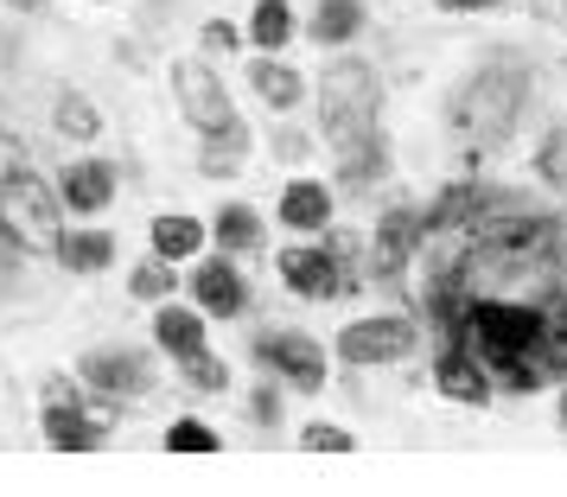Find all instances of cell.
Returning <instances> with one entry per match:
<instances>
[{"instance_id": "1", "label": "cell", "mask_w": 567, "mask_h": 497, "mask_svg": "<svg viewBox=\"0 0 567 497\" xmlns=\"http://www.w3.org/2000/svg\"><path fill=\"white\" fill-rule=\"evenodd\" d=\"M446 339L472 351L478 364L504 383V390L529 395L548 383V364H542V332H548V307H523V300H504V293H460L446 313Z\"/></svg>"}, {"instance_id": "2", "label": "cell", "mask_w": 567, "mask_h": 497, "mask_svg": "<svg viewBox=\"0 0 567 497\" xmlns=\"http://www.w3.org/2000/svg\"><path fill=\"white\" fill-rule=\"evenodd\" d=\"M377 103H383V83L370 77V64H358V58H338L319 77V122L338 147H351L377 128Z\"/></svg>"}, {"instance_id": "3", "label": "cell", "mask_w": 567, "mask_h": 497, "mask_svg": "<svg viewBox=\"0 0 567 497\" xmlns=\"http://www.w3.org/2000/svg\"><path fill=\"white\" fill-rule=\"evenodd\" d=\"M529 96V77L516 64H491L460 90V128H472L478 141H504L516 128V108Z\"/></svg>"}, {"instance_id": "4", "label": "cell", "mask_w": 567, "mask_h": 497, "mask_svg": "<svg viewBox=\"0 0 567 497\" xmlns=\"http://www.w3.org/2000/svg\"><path fill=\"white\" fill-rule=\"evenodd\" d=\"M0 224H7V236H13L20 249H32V256H58V242H64L58 191L45 179H32V173L0 185Z\"/></svg>"}, {"instance_id": "5", "label": "cell", "mask_w": 567, "mask_h": 497, "mask_svg": "<svg viewBox=\"0 0 567 497\" xmlns=\"http://www.w3.org/2000/svg\"><path fill=\"white\" fill-rule=\"evenodd\" d=\"M173 90H179L185 122H192L198 134H230V128H236L230 90L217 83V71H210V64H198V58H185V64H173Z\"/></svg>"}, {"instance_id": "6", "label": "cell", "mask_w": 567, "mask_h": 497, "mask_svg": "<svg viewBox=\"0 0 567 497\" xmlns=\"http://www.w3.org/2000/svg\"><path fill=\"white\" fill-rule=\"evenodd\" d=\"M414 344H421V325L414 319H358L338 332V358L344 364H402Z\"/></svg>"}, {"instance_id": "7", "label": "cell", "mask_w": 567, "mask_h": 497, "mask_svg": "<svg viewBox=\"0 0 567 497\" xmlns=\"http://www.w3.org/2000/svg\"><path fill=\"white\" fill-rule=\"evenodd\" d=\"M256 358L275 370V376H287L293 390H326V351H319L307 332H261Z\"/></svg>"}, {"instance_id": "8", "label": "cell", "mask_w": 567, "mask_h": 497, "mask_svg": "<svg viewBox=\"0 0 567 497\" xmlns=\"http://www.w3.org/2000/svg\"><path fill=\"white\" fill-rule=\"evenodd\" d=\"M344 256L338 249H281V281L293 293H307V300H332L344 288Z\"/></svg>"}, {"instance_id": "9", "label": "cell", "mask_w": 567, "mask_h": 497, "mask_svg": "<svg viewBox=\"0 0 567 497\" xmlns=\"http://www.w3.org/2000/svg\"><path fill=\"white\" fill-rule=\"evenodd\" d=\"M434 383L446 402H465V408H485L491 402V370L472 358V351H460V344H446L434 364Z\"/></svg>"}, {"instance_id": "10", "label": "cell", "mask_w": 567, "mask_h": 497, "mask_svg": "<svg viewBox=\"0 0 567 497\" xmlns=\"http://www.w3.org/2000/svg\"><path fill=\"white\" fill-rule=\"evenodd\" d=\"M421 236H427L421 210H389L383 230H377V242H370V262H377V275H402V268L414 262V249H421Z\"/></svg>"}, {"instance_id": "11", "label": "cell", "mask_w": 567, "mask_h": 497, "mask_svg": "<svg viewBox=\"0 0 567 497\" xmlns=\"http://www.w3.org/2000/svg\"><path fill=\"white\" fill-rule=\"evenodd\" d=\"M90 408H78V402H45V441L64 446V453H90V446L109 441V415L83 421Z\"/></svg>"}, {"instance_id": "12", "label": "cell", "mask_w": 567, "mask_h": 497, "mask_svg": "<svg viewBox=\"0 0 567 497\" xmlns=\"http://www.w3.org/2000/svg\"><path fill=\"white\" fill-rule=\"evenodd\" d=\"M83 383H96L109 395H134L147 390V358L141 351H90L83 358Z\"/></svg>"}, {"instance_id": "13", "label": "cell", "mask_w": 567, "mask_h": 497, "mask_svg": "<svg viewBox=\"0 0 567 497\" xmlns=\"http://www.w3.org/2000/svg\"><path fill=\"white\" fill-rule=\"evenodd\" d=\"M192 300H198V313H217V319H236L243 313V275H236L230 262H205L198 275H192Z\"/></svg>"}, {"instance_id": "14", "label": "cell", "mask_w": 567, "mask_h": 497, "mask_svg": "<svg viewBox=\"0 0 567 497\" xmlns=\"http://www.w3.org/2000/svg\"><path fill=\"white\" fill-rule=\"evenodd\" d=\"M281 224H287V230L319 236L326 224H332V191H326L319 179H293L281 191Z\"/></svg>"}, {"instance_id": "15", "label": "cell", "mask_w": 567, "mask_h": 497, "mask_svg": "<svg viewBox=\"0 0 567 497\" xmlns=\"http://www.w3.org/2000/svg\"><path fill=\"white\" fill-rule=\"evenodd\" d=\"M115 198V166L109 159H78L64 173V205L71 210H103Z\"/></svg>"}, {"instance_id": "16", "label": "cell", "mask_w": 567, "mask_h": 497, "mask_svg": "<svg viewBox=\"0 0 567 497\" xmlns=\"http://www.w3.org/2000/svg\"><path fill=\"white\" fill-rule=\"evenodd\" d=\"M154 339L166 344L173 358H192V351H205V313H185V307H173V300H159Z\"/></svg>"}, {"instance_id": "17", "label": "cell", "mask_w": 567, "mask_h": 497, "mask_svg": "<svg viewBox=\"0 0 567 497\" xmlns=\"http://www.w3.org/2000/svg\"><path fill=\"white\" fill-rule=\"evenodd\" d=\"M198 249H205V224H198V217H179V210L154 217V256L185 262V256H198Z\"/></svg>"}, {"instance_id": "18", "label": "cell", "mask_w": 567, "mask_h": 497, "mask_svg": "<svg viewBox=\"0 0 567 497\" xmlns=\"http://www.w3.org/2000/svg\"><path fill=\"white\" fill-rule=\"evenodd\" d=\"M249 83H256V96L268 108H293L300 96H307V83L293 77L287 64H275V58H249Z\"/></svg>"}, {"instance_id": "19", "label": "cell", "mask_w": 567, "mask_h": 497, "mask_svg": "<svg viewBox=\"0 0 567 497\" xmlns=\"http://www.w3.org/2000/svg\"><path fill=\"white\" fill-rule=\"evenodd\" d=\"M363 27V0H326L319 13H312V45H344V39H358Z\"/></svg>"}, {"instance_id": "20", "label": "cell", "mask_w": 567, "mask_h": 497, "mask_svg": "<svg viewBox=\"0 0 567 497\" xmlns=\"http://www.w3.org/2000/svg\"><path fill=\"white\" fill-rule=\"evenodd\" d=\"M58 262H71L78 275H96V268L115 262V236H109V230H83V236L64 230V242H58Z\"/></svg>"}, {"instance_id": "21", "label": "cell", "mask_w": 567, "mask_h": 497, "mask_svg": "<svg viewBox=\"0 0 567 497\" xmlns=\"http://www.w3.org/2000/svg\"><path fill=\"white\" fill-rule=\"evenodd\" d=\"M249 39H256L261 52H281L287 39H293V7L287 0H261L256 13H249Z\"/></svg>"}, {"instance_id": "22", "label": "cell", "mask_w": 567, "mask_h": 497, "mask_svg": "<svg viewBox=\"0 0 567 497\" xmlns=\"http://www.w3.org/2000/svg\"><path fill=\"white\" fill-rule=\"evenodd\" d=\"M210 236H217V249H256L261 242V217L249 205H224L217 210V224H210Z\"/></svg>"}, {"instance_id": "23", "label": "cell", "mask_w": 567, "mask_h": 497, "mask_svg": "<svg viewBox=\"0 0 567 497\" xmlns=\"http://www.w3.org/2000/svg\"><path fill=\"white\" fill-rule=\"evenodd\" d=\"M96 128H103L96 103L78 96V90H64V96H58V134H71V141H96Z\"/></svg>"}, {"instance_id": "24", "label": "cell", "mask_w": 567, "mask_h": 497, "mask_svg": "<svg viewBox=\"0 0 567 497\" xmlns=\"http://www.w3.org/2000/svg\"><path fill=\"white\" fill-rule=\"evenodd\" d=\"M344 185H370V179H383V141L377 134H363V141H351L344 147Z\"/></svg>"}, {"instance_id": "25", "label": "cell", "mask_w": 567, "mask_h": 497, "mask_svg": "<svg viewBox=\"0 0 567 497\" xmlns=\"http://www.w3.org/2000/svg\"><path fill=\"white\" fill-rule=\"evenodd\" d=\"M243 154H249V134H243V122H236L230 134H210V147H205V173H236L243 166Z\"/></svg>"}, {"instance_id": "26", "label": "cell", "mask_w": 567, "mask_h": 497, "mask_svg": "<svg viewBox=\"0 0 567 497\" xmlns=\"http://www.w3.org/2000/svg\"><path fill=\"white\" fill-rule=\"evenodd\" d=\"M128 288H134V300H173V262L166 256L159 262H141Z\"/></svg>"}, {"instance_id": "27", "label": "cell", "mask_w": 567, "mask_h": 497, "mask_svg": "<svg viewBox=\"0 0 567 497\" xmlns=\"http://www.w3.org/2000/svg\"><path fill=\"white\" fill-rule=\"evenodd\" d=\"M166 446L173 453H217V434H210L205 421H173L166 427Z\"/></svg>"}, {"instance_id": "28", "label": "cell", "mask_w": 567, "mask_h": 497, "mask_svg": "<svg viewBox=\"0 0 567 497\" xmlns=\"http://www.w3.org/2000/svg\"><path fill=\"white\" fill-rule=\"evenodd\" d=\"M185 376H192L198 390H230V364H217L210 351H192V358H185Z\"/></svg>"}, {"instance_id": "29", "label": "cell", "mask_w": 567, "mask_h": 497, "mask_svg": "<svg viewBox=\"0 0 567 497\" xmlns=\"http://www.w3.org/2000/svg\"><path fill=\"white\" fill-rule=\"evenodd\" d=\"M300 446H307V453H351V434H344V427H326V421H312L307 434H300Z\"/></svg>"}, {"instance_id": "30", "label": "cell", "mask_w": 567, "mask_h": 497, "mask_svg": "<svg viewBox=\"0 0 567 497\" xmlns=\"http://www.w3.org/2000/svg\"><path fill=\"white\" fill-rule=\"evenodd\" d=\"M542 179H555L567 191V128L542 141Z\"/></svg>"}, {"instance_id": "31", "label": "cell", "mask_w": 567, "mask_h": 497, "mask_svg": "<svg viewBox=\"0 0 567 497\" xmlns=\"http://www.w3.org/2000/svg\"><path fill=\"white\" fill-rule=\"evenodd\" d=\"M236 45H243V32H236L230 20H210V27H205V52H217V58H230Z\"/></svg>"}, {"instance_id": "32", "label": "cell", "mask_w": 567, "mask_h": 497, "mask_svg": "<svg viewBox=\"0 0 567 497\" xmlns=\"http://www.w3.org/2000/svg\"><path fill=\"white\" fill-rule=\"evenodd\" d=\"M20 173H27V147H20L13 134H0V185L20 179Z\"/></svg>"}, {"instance_id": "33", "label": "cell", "mask_w": 567, "mask_h": 497, "mask_svg": "<svg viewBox=\"0 0 567 497\" xmlns=\"http://www.w3.org/2000/svg\"><path fill=\"white\" fill-rule=\"evenodd\" d=\"M256 421H261V427H275V421H281V395L268 390V383L256 390Z\"/></svg>"}, {"instance_id": "34", "label": "cell", "mask_w": 567, "mask_h": 497, "mask_svg": "<svg viewBox=\"0 0 567 497\" xmlns=\"http://www.w3.org/2000/svg\"><path fill=\"white\" fill-rule=\"evenodd\" d=\"M13 268H20V242H13V236H7V224H0V281H7V275H13Z\"/></svg>"}, {"instance_id": "35", "label": "cell", "mask_w": 567, "mask_h": 497, "mask_svg": "<svg viewBox=\"0 0 567 497\" xmlns=\"http://www.w3.org/2000/svg\"><path fill=\"white\" fill-rule=\"evenodd\" d=\"M434 7H446V13H478V7H504V0H434Z\"/></svg>"}, {"instance_id": "36", "label": "cell", "mask_w": 567, "mask_h": 497, "mask_svg": "<svg viewBox=\"0 0 567 497\" xmlns=\"http://www.w3.org/2000/svg\"><path fill=\"white\" fill-rule=\"evenodd\" d=\"M561 427H567V390H561Z\"/></svg>"}, {"instance_id": "37", "label": "cell", "mask_w": 567, "mask_h": 497, "mask_svg": "<svg viewBox=\"0 0 567 497\" xmlns=\"http://www.w3.org/2000/svg\"><path fill=\"white\" fill-rule=\"evenodd\" d=\"M561 268H567V242H561Z\"/></svg>"}]
</instances>
